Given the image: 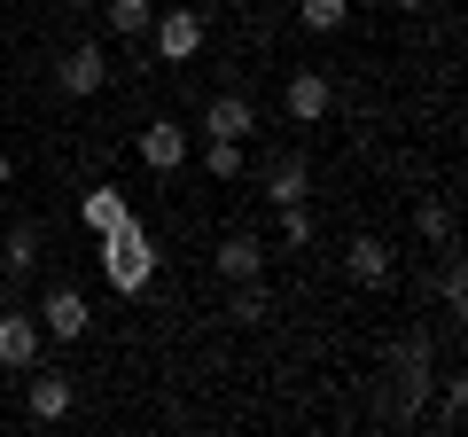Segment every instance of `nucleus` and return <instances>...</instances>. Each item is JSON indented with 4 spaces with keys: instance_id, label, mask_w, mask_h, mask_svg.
I'll return each instance as SVG.
<instances>
[{
    "instance_id": "obj_8",
    "label": "nucleus",
    "mask_w": 468,
    "mask_h": 437,
    "mask_svg": "<svg viewBox=\"0 0 468 437\" xmlns=\"http://www.w3.org/2000/svg\"><path fill=\"white\" fill-rule=\"evenodd\" d=\"M203 133L211 141H242V133H258V110L242 94H211L203 101Z\"/></svg>"
},
{
    "instance_id": "obj_3",
    "label": "nucleus",
    "mask_w": 468,
    "mask_h": 437,
    "mask_svg": "<svg viewBox=\"0 0 468 437\" xmlns=\"http://www.w3.org/2000/svg\"><path fill=\"white\" fill-rule=\"evenodd\" d=\"M39 344H48V328H39V313H0V368H39Z\"/></svg>"
},
{
    "instance_id": "obj_7",
    "label": "nucleus",
    "mask_w": 468,
    "mask_h": 437,
    "mask_svg": "<svg viewBox=\"0 0 468 437\" xmlns=\"http://www.w3.org/2000/svg\"><path fill=\"white\" fill-rule=\"evenodd\" d=\"M70 406H79V383H70L63 368H48V375H32V390H24V414H32V421H63Z\"/></svg>"
},
{
    "instance_id": "obj_12",
    "label": "nucleus",
    "mask_w": 468,
    "mask_h": 437,
    "mask_svg": "<svg viewBox=\"0 0 468 437\" xmlns=\"http://www.w3.org/2000/svg\"><path fill=\"white\" fill-rule=\"evenodd\" d=\"M79 218H86V235H101V227H117V218H133V203H125V187H86Z\"/></svg>"
},
{
    "instance_id": "obj_9",
    "label": "nucleus",
    "mask_w": 468,
    "mask_h": 437,
    "mask_svg": "<svg viewBox=\"0 0 468 437\" xmlns=\"http://www.w3.org/2000/svg\"><path fill=\"white\" fill-rule=\"evenodd\" d=\"M141 165H149V172H180V165H187V133H180L172 118L141 125Z\"/></svg>"
},
{
    "instance_id": "obj_2",
    "label": "nucleus",
    "mask_w": 468,
    "mask_h": 437,
    "mask_svg": "<svg viewBox=\"0 0 468 437\" xmlns=\"http://www.w3.org/2000/svg\"><path fill=\"white\" fill-rule=\"evenodd\" d=\"M149 48L165 55V63H196V55H203V16H196V8H156Z\"/></svg>"
},
{
    "instance_id": "obj_4",
    "label": "nucleus",
    "mask_w": 468,
    "mask_h": 437,
    "mask_svg": "<svg viewBox=\"0 0 468 437\" xmlns=\"http://www.w3.org/2000/svg\"><path fill=\"white\" fill-rule=\"evenodd\" d=\"M289 125H320L335 110V86H328V70H289Z\"/></svg>"
},
{
    "instance_id": "obj_25",
    "label": "nucleus",
    "mask_w": 468,
    "mask_h": 437,
    "mask_svg": "<svg viewBox=\"0 0 468 437\" xmlns=\"http://www.w3.org/2000/svg\"><path fill=\"white\" fill-rule=\"evenodd\" d=\"M399 8H430V0H399Z\"/></svg>"
},
{
    "instance_id": "obj_17",
    "label": "nucleus",
    "mask_w": 468,
    "mask_h": 437,
    "mask_svg": "<svg viewBox=\"0 0 468 437\" xmlns=\"http://www.w3.org/2000/svg\"><path fill=\"white\" fill-rule=\"evenodd\" d=\"M203 172L211 180H242V141H203Z\"/></svg>"
},
{
    "instance_id": "obj_15",
    "label": "nucleus",
    "mask_w": 468,
    "mask_h": 437,
    "mask_svg": "<svg viewBox=\"0 0 468 437\" xmlns=\"http://www.w3.org/2000/svg\"><path fill=\"white\" fill-rule=\"evenodd\" d=\"M344 16H351V0H297L304 32H344Z\"/></svg>"
},
{
    "instance_id": "obj_16",
    "label": "nucleus",
    "mask_w": 468,
    "mask_h": 437,
    "mask_svg": "<svg viewBox=\"0 0 468 437\" xmlns=\"http://www.w3.org/2000/svg\"><path fill=\"white\" fill-rule=\"evenodd\" d=\"M266 203H304V165H289V156H282V165L266 172Z\"/></svg>"
},
{
    "instance_id": "obj_21",
    "label": "nucleus",
    "mask_w": 468,
    "mask_h": 437,
    "mask_svg": "<svg viewBox=\"0 0 468 437\" xmlns=\"http://www.w3.org/2000/svg\"><path fill=\"white\" fill-rule=\"evenodd\" d=\"M313 242V211L304 203H282V250H304Z\"/></svg>"
},
{
    "instance_id": "obj_10",
    "label": "nucleus",
    "mask_w": 468,
    "mask_h": 437,
    "mask_svg": "<svg viewBox=\"0 0 468 437\" xmlns=\"http://www.w3.org/2000/svg\"><path fill=\"white\" fill-rule=\"evenodd\" d=\"M39 250H48V227H39V218H16V227H8V242H0V266L24 282V273L39 266Z\"/></svg>"
},
{
    "instance_id": "obj_24",
    "label": "nucleus",
    "mask_w": 468,
    "mask_h": 437,
    "mask_svg": "<svg viewBox=\"0 0 468 437\" xmlns=\"http://www.w3.org/2000/svg\"><path fill=\"white\" fill-rule=\"evenodd\" d=\"M63 8H94V0H63Z\"/></svg>"
},
{
    "instance_id": "obj_20",
    "label": "nucleus",
    "mask_w": 468,
    "mask_h": 437,
    "mask_svg": "<svg viewBox=\"0 0 468 437\" xmlns=\"http://www.w3.org/2000/svg\"><path fill=\"white\" fill-rule=\"evenodd\" d=\"M266 320V289L258 282H234V328H258Z\"/></svg>"
},
{
    "instance_id": "obj_14",
    "label": "nucleus",
    "mask_w": 468,
    "mask_h": 437,
    "mask_svg": "<svg viewBox=\"0 0 468 437\" xmlns=\"http://www.w3.org/2000/svg\"><path fill=\"white\" fill-rule=\"evenodd\" d=\"M156 24V0H110V32L117 39H149Z\"/></svg>"
},
{
    "instance_id": "obj_5",
    "label": "nucleus",
    "mask_w": 468,
    "mask_h": 437,
    "mask_svg": "<svg viewBox=\"0 0 468 437\" xmlns=\"http://www.w3.org/2000/svg\"><path fill=\"white\" fill-rule=\"evenodd\" d=\"M55 79H63V94H101V86H110V55L94 48V39H79V48L63 55V63H55Z\"/></svg>"
},
{
    "instance_id": "obj_18",
    "label": "nucleus",
    "mask_w": 468,
    "mask_h": 437,
    "mask_svg": "<svg viewBox=\"0 0 468 437\" xmlns=\"http://www.w3.org/2000/svg\"><path fill=\"white\" fill-rule=\"evenodd\" d=\"M437 297H445V313H452V320L468 313V266H461V258H445V273H437Z\"/></svg>"
},
{
    "instance_id": "obj_6",
    "label": "nucleus",
    "mask_w": 468,
    "mask_h": 437,
    "mask_svg": "<svg viewBox=\"0 0 468 437\" xmlns=\"http://www.w3.org/2000/svg\"><path fill=\"white\" fill-rule=\"evenodd\" d=\"M39 328H48L55 344H79L86 328H94V313H86L79 289H48V304H39Z\"/></svg>"
},
{
    "instance_id": "obj_1",
    "label": "nucleus",
    "mask_w": 468,
    "mask_h": 437,
    "mask_svg": "<svg viewBox=\"0 0 468 437\" xmlns=\"http://www.w3.org/2000/svg\"><path fill=\"white\" fill-rule=\"evenodd\" d=\"M101 273H110V289L117 297H141L149 289V273H156V242H149V227L141 218H117V227H101Z\"/></svg>"
},
{
    "instance_id": "obj_11",
    "label": "nucleus",
    "mask_w": 468,
    "mask_h": 437,
    "mask_svg": "<svg viewBox=\"0 0 468 437\" xmlns=\"http://www.w3.org/2000/svg\"><path fill=\"white\" fill-rule=\"evenodd\" d=\"M344 266H351V282H359V289H383L399 258H390V242H383V235H359V242H351V258H344Z\"/></svg>"
},
{
    "instance_id": "obj_19",
    "label": "nucleus",
    "mask_w": 468,
    "mask_h": 437,
    "mask_svg": "<svg viewBox=\"0 0 468 437\" xmlns=\"http://www.w3.org/2000/svg\"><path fill=\"white\" fill-rule=\"evenodd\" d=\"M414 227L437 242V250H452V203H421V211H414Z\"/></svg>"
},
{
    "instance_id": "obj_23",
    "label": "nucleus",
    "mask_w": 468,
    "mask_h": 437,
    "mask_svg": "<svg viewBox=\"0 0 468 437\" xmlns=\"http://www.w3.org/2000/svg\"><path fill=\"white\" fill-rule=\"evenodd\" d=\"M8 180H16V156H8V149H0V187H8Z\"/></svg>"
},
{
    "instance_id": "obj_22",
    "label": "nucleus",
    "mask_w": 468,
    "mask_h": 437,
    "mask_svg": "<svg viewBox=\"0 0 468 437\" xmlns=\"http://www.w3.org/2000/svg\"><path fill=\"white\" fill-rule=\"evenodd\" d=\"M461 406H468V390H461V375H452V383H445V406H437V421L452 430V421H461Z\"/></svg>"
},
{
    "instance_id": "obj_13",
    "label": "nucleus",
    "mask_w": 468,
    "mask_h": 437,
    "mask_svg": "<svg viewBox=\"0 0 468 437\" xmlns=\"http://www.w3.org/2000/svg\"><path fill=\"white\" fill-rule=\"evenodd\" d=\"M258 266H266V242L258 235H227L218 242V273H227V282H258Z\"/></svg>"
}]
</instances>
